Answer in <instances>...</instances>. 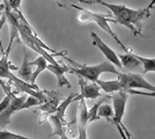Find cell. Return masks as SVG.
<instances>
[{
	"mask_svg": "<svg viewBox=\"0 0 155 139\" xmlns=\"http://www.w3.org/2000/svg\"><path fill=\"white\" fill-rule=\"evenodd\" d=\"M77 1H78V0H77Z\"/></svg>",
	"mask_w": 155,
	"mask_h": 139,
	"instance_id": "cell-22",
	"label": "cell"
},
{
	"mask_svg": "<svg viewBox=\"0 0 155 139\" xmlns=\"http://www.w3.org/2000/svg\"><path fill=\"white\" fill-rule=\"evenodd\" d=\"M91 40H93V44L100 49V51L105 56L107 60H109L110 63H112L116 67H118L119 70H122L123 65H122V61L119 59L118 55L108 44H105L96 33H91Z\"/></svg>",
	"mask_w": 155,
	"mask_h": 139,
	"instance_id": "cell-7",
	"label": "cell"
},
{
	"mask_svg": "<svg viewBox=\"0 0 155 139\" xmlns=\"http://www.w3.org/2000/svg\"><path fill=\"white\" fill-rule=\"evenodd\" d=\"M64 57V59L68 60L71 64H73L75 67H71L70 66V72L68 73H73V74H77L78 77H82L84 79L89 80L91 82H96L97 80L100 79V75L102 73H112V74H117L119 75L120 72L116 68V66L110 63L109 60H105V61H102L97 65H80L75 63L74 60L68 59L67 57Z\"/></svg>",
	"mask_w": 155,
	"mask_h": 139,
	"instance_id": "cell-2",
	"label": "cell"
},
{
	"mask_svg": "<svg viewBox=\"0 0 155 139\" xmlns=\"http://www.w3.org/2000/svg\"><path fill=\"white\" fill-rule=\"evenodd\" d=\"M0 139H32V138H28L26 136L13 133L11 132V131H7V130H0Z\"/></svg>",
	"mask_w": 155,
	"mask_h": 139,
	"instance_id": "cell-17",
	"label": "cell"
},
{
	"mask_svg": "<svg viewBox=\"0 0 155 139\" xmlns=\"http://www.w3.org/2000/svg\"><path fill=\"white\" fill-rule=\"evenodd\" d=\"M6 22H7V15H6V13H5L1 16V19H0V51L2 52V55L6 52V50H4L2 42H1V29H2V27H4V25H5Z\"/></svg>",
	"mask_w": 155,
	"mask_h": 139,
	"instance_id": "cell-18",
	"label": "cell"
},
{
	"mask_svg": "<svg viewBox=\"0 0 155 139\" xmlns=\"http://www.w3.org/2000/svg\"><path fill=\"white\" fill-rule=\"evenodd\" d=\"M114 115H115V111H114V107L110 106L109 103H102L100 109H98V116L100 118H105L108 122H112V118H114Z\"/></svg>",
	"mask_w": 155,
	"mask_h": 139,
	"instance_id": "cell-15",
	"label": "cell"
},
{
	"mask_svg": "<svg viewBox=\"0 0 155 139\" xmlns=\"http://www.w3.org/2000/svg\"><path fill=\"white\" fill-rule=\"evenodd\" d=\"M96 84L100 86V88L104 91L107 94H111V93H118L124 92V86L122 81L119 79L117 80H101L98 79Z\"/></svg>",
	"mask_w": 155,
	"mask_h": 139,
	"instance_id": "cell-10",
	"label": "cell"
},
{
	"mask_svg": "<svg viewBox=\"0 0 155 139\" xmlns=\"http://www.w3.org/2000/svg\"><path fill=\"white\" fill-rule=\"evenodd\" d=\"M102 5L109 8L111 14L115 16V23L126 27L134 36L141 35L142 20L148 18L149 12L146 8L142 9H132L125 5H116V4H108L102 1Z\"/></svg>",
	"mask_w": 155,
	"mask_h": 139,
	"instance_id": "cell-1",
	"label": "cell"
},
{
	"mask_svg": "<svg viewBox=\"0 0 155 139\" xmlns=\"http://www.w3.org/2000/svg\"><path fill=\"white\" fill-rule=\"evenodd\" d=\"M136 55V53H134ZM137 59L141 63L142 67H143V73L147 74L149 72H154L155 73V57L154 58H145L141 57L139 55H136Z\"/></svg>",
	"mask_w": 155,
	"mask_h": 139,
	"instance_id": "cell-16",
	"label": "cell"
},
{
	"mask_svg": "<svg viewBox=\"0 0 155 139\" xmlns=\"http://www.w3.org/2000/svg\"><path fill=\"white\" fill-rule=\"evenodd\" d=\"M81 100V96H80V94H71L67 99H65L60 104H58L57 107V110H56V113L54 115L58 117L63 123H65V111H66V109H67V107L71 104L72 102H75V101H80Z\"/></svg>",
	"mask_w": 155,
	"mask_h": 139,
	"instance_id": "cell-11",
	"label": "cell"
},
{
	"mask_svg": "<svg viewBox=\"0 0 155 139\" xmlns=\"http://www.w3.org/2000/svg\"><path fill=\"white\" fill-rule=\"evenodd\" d=\"M29 65H30V66H36V70L32 72L31 79H30V84H31V85H36L35 81L37 79V77L41 74V72H43L44 70L48 68V65H49V64H48V60H46L43 56H39V57H37L34 61H29Z\"/></svg>",
	"mask_w": 155,
	"mask_h": 139,
	"instance_id": "cell-12",
	"label": "cell"
},
{
	"mask_svg": "<svg viewBox=\"0 0 155 139\" xmlns=\"http://www.w3.org/2000/svg\"><path fill=\"white\" fill-rule=\"evenodd\" d=\"M72 7L78 9V11L80 12L79 16H78V20L80 21V22H82V23L95 22L102 30H104L105 33H108L114 40L116 41L117 43H118V45L120 46L124 51H127V52H129L130 50H131V49H129V48H126V46L124 45L123 42L119 40V37L116 35V33H114V30L111 29L109 22L115 23V20H114V19H110V16H111L112 14L94 13V12H91V11H88V9H86V8H82V7H79V6H77V5H72Z\"/></svg>",
	"mask_w": 155,
	"mask_h": 139,
	"instance_id": "cell-3",
	"label": "cell"
},
{
	"mask_svg": "<svg viewBox=\"0 0 155 139\" xmlns=\"http://www.w3.org/2000/svg\"><path fill=\"white\" fill-rule=\"evenodd\" d=\"M28 95H22V96H15L13 93L11 94V104L8 106L6 110L4 113L0 114V130H5V126L7 124H9L11 122V117L14 113L20 111V110H23V106H25V102H26Z\"/></svg>",
	"mask_w": 155,
	"mask_h": 139,
	"instance_id": "cell-5",
	"label": "cell"
},
{
	"mask_svg": "<svg viewBox=\"0 0 155 139\" xmlns=\"http://www.w3.org/2000/svg\"><path fill=\"white\" fill-rule=\"evenodd\" d=\"M46 70H49L50 72H52L57 77L58 87L66 86V87H68V88L72 87L71 82L66 79L64 75L66 72H70V66H66V65H63V64H59V65H51V64H49Z\"/></svg>",
	"mask_w": 155,
	"mask_h": 139,
	"instance_id": "cell-9",
	"label": "cell"
},
{
	"mask_svg": "<svg viewBox=\"0 0 155 139\" xmlns=\"http://www.w3.org/2000/svg\"><path fill=\"white\" fill-rule=\"evenodd\" d=\"M18 75L22 80H25L27 82L30 84V79H31L32 75V71H31V66L29 65V60H28V53L25 52V58H23V61H22V65L18 70Z\"/></svg>",
	"mask_w": 155,
	"mask_h": 139,
	"instance_id": "cell-13",
	"label": "cell"
},
{
	"mask_svg": "<svg viewBox=\"0 0 155 139\" xmlns=\"http://www.w3.org/2000/svg\"><path fill=\"white\" fill-rule=\"evenodd\" d=\"M5 14V4H2V5H0V19H1V16Z\"/></svg>",
	"mask_w": 155,
	"mask_h": 139,
	"instance_id": "cell-21",
	"label": "cell"
},
{
	"mask_svg": "<svg viewBox=\"0 0 155 139\" xmlns=\"http://www.w3.org/2000/svg\"><path fill=\"white\" fill-rule=\"evenodd\" d=\"M127 93L126 92H118L115 93L114 95H111V101H112V107H114V118L112 122L115 125H122L123 124V117L125 114V107H126V102H127Z\"/></svg>",
	"mask_w": 155,
	"mask_h": 139,
	"instance_id": "cell-6",
	"label": "cell"
},
{
	"mask_svg": "<svg viewBox=\"0 0 155 139\" xmlns=\"http://www.w3.org/2000/svg\"><path fill=\"white\" fill-rule=\"evenodd\" d=\"M154 5H155V0H150V2H149V5L147 7H146V9L148 11L149 13H150V11H152V8L154 7Z\"/></svg>",
	"mask_w": 155,
	"mask_h": 139,
	"instance_id": "cell-20",
	"label": "cell"
},
{
	"mask_svg": "<svg viewBox=\"0 0 155 139\" xmlns=\"http://www.w3.org/2000/svg\"><path fill=\"white\" fill-rule=\"evenodd\" d=\"M118 79L122 81L124 86V92L127 89H145L150 93H155V86L149 84L147 80L142 77L141 74L138 73H132L130 71L126 72H120L118 75Z\"/></svg>",
	"mask_w": 155,
	"mask_h": 139,
	"instance_id": "cell-4",
	"label": "cell"
},
{
	"mask_svg": "<svg viewBox=\"0 0 155 139\" xmlns=\"http://www.w3.org/2000/svg\"><path fill=\"white\" fill-rule=\"evenodd\" d=\"M79 86H80V96L81 99H97L103 98L101 95V88L96 82H87L82 77H79Z\"/></svg>",
	"mask_w": 155,
	"mask_h": 139,
	"instance_id": "cell-8",
	"label": "cell"
},
{
	"mask_svg": "<svg viewBox=\"0 0 155 139\" xmlns=\"http://www.w3.org/2000/svg\"><path fill=\"white\" fill-rule=\"evenodd\" d=\"M118 57H119V59L122 61L123 67L127 68V70L134 66H139L141 64L139 60L137 59L136 55H134V52L132 50H130L129 52L125 53V55H118Z\"/></svg>",
	"mask_w": 155,
	"mask_h": 139,
	"instance_id": "cell-14",
	"label": "cell"
},
{
	"mask_svg": "<svg viewBox=\"0 0 155 139\" xmlns=\"http://www.w3.org/2000/svg\"><path fill=\"white\" fill-rule=\"evenodd\" d=\"M78 1L84 2V4H100V5H102L103 0H78Z\"/></svg>",
	"mask_w": 155,
	"mask_h": 139,
	"instance_id": "cell-19",
	"label": "cell"
}]
</instances>
